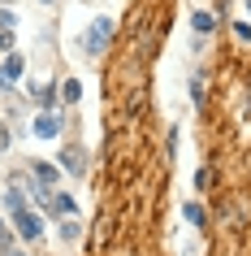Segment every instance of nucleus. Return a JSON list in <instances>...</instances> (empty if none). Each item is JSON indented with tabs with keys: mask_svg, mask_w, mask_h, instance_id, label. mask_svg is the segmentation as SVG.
<instances>
[{
	"mask_svg": "<svg viewBox=\"0 0 251 256\" xmlns=\"http://www.w3.org/2000/svg\"><path fill=\"white\" fill-rule=\"evenodd\" d=\"M247 14H251V0H247Z\"/></svg>",
	"mask_w": 251,
	"mask_h": 256,
	"instance_id": "18",
	"label": "nucleus"
},
{
	"mask_svg": "<svg viewBox=\"0 0 251 256\" xmlns=\"http://www.w3.org/2000/svg\"><path fill=\"white\" fill-rule=\"evenodd\" d=\"M0 248H9V230H4V222H0Z\"/></svg>",
	"mask_w": 251,
	"mask_h": 256,
	"instance_id": "17",
	"label": "nucleus"
},
{
	"mask_svg": "<svg viewBox=\"0 0 251 256\" xmlns=\"http://www.w3.org/2000/svg\"><path fill=\"white\" fill-rule=\"evenodd\" d=\"M61 170H69L74 178L87 174V156H82V148H74V144H69V148H61Z\"/></svg>",
	"mask_w": 251,
	"mask_h": 256,
	"instance_id": "4",
	"label": "nucleus"
},
{
	"mask_svg": "<svg viewBox=\"0 0 251 256\" xmlns=\"http://www.w3.org/2000/svg\"><path fill=\"white\" fill-rule=\"evenodd\" d=\"M191 26H195V35L204 40V35H212V30H217V18H212L208 9H195V14H191Z\"/></svg>",
	"mask_w": 251,
	"mask_h": 256,
	"instance_id": "7",
	"label": "nucleus"
},
{
	"mask_svg": "<svg viewBox=\"0 0 251 256\" xmlns=\"http://www.w3.org/2000/svg\"><path fill=\"white\" fill-rule=\"evenodd\" d=\"M186 222H191V226H204V208H199V204H186Z\"/></svg>",
	"mask_w": 251,
	"mask_h": 256,
	"instance_id": "10",
	"label": "nucleus"
},
{
	"mask_svg": "<svg viewBox=\"0 0 251 256\" xmlns=\"http://www.w3.org/2000/svg\"><path fill=\"white\" fill-rule=\"evenodd\" d=\"M22 70H26V61H22L17 52H9V56H4V66H0V87H13V82L22 78Z\"/></svg>",
	"mask_w": 251,
	"mask_h": 256,
	"instance_id": "5",
	"label": "nucleus"
},
{
	"mask_svg": "<svg viewBox=\"0 0 251 256\" xmlns=\"http://www.w3.org/2000/svg\"><path fill=\"white\" fill-rule=\"evenodd\" d=\"M78 96H82L78 78H65V82H61V100H65V104H74V100H78Z\"/></svg>",
	"mask_w": 251,
	"mask_h": 256,
	"instance_id": "9",
	"label": "nucleus"
},
{
	"mask_svg": "<svg viewBox=\"0 0 251 256\" xmlns=\"http://www.w3.org/2000/svg\"><path fill=\"white\" fill-rule=\"evenodd\" d=\"M234 35H238V40H243V44H251V26H247V22H243V18H238V22H234Z\"/></svg>",
	"mask_w": 251,
	"mask_h": 256,
	"instance_id": "12",
	"label": "nucleus"
},
{
	"mask_svg": "<svg viewBox=\"0 0 251 256\" xmlns=\"http://www.w3.org/2000/svg\"><path fill=\"white\" fill-rule=\"evenodd\" d=\"M191 96H195V104H199V100H204V82H199V74H195V78H191Z\"/></svg>",
	"mask_w": 251,
	"mask_h": 256,
	"instance_id": "14",
	"label": "nucleus"
},
{
	"mask_svg": "<svg viewBox=\"0 0 251 256\" xmlns=\"http://www.w3.org/2000/svg\"><path fill=\"white\" fill-rule=\"evenodd\" d=\"M9 148V126H0V152Z\"/></svg>",
	"mask_w": 251,
	"mask_h": 256,
	"instance_id": "16",
	"label": "nucleus"
},
{
	"mask_svg": "<svg viewBox=\"0 0 251 256\" xmlns=\"http://www.w3.org/2000/svg\"><path fill=\"white\" fill-rule=\"evenodd\" d=\"M30 130H35V139H56L61 135V113H39Z\"/></svg>",
	"mask_w": 251,
	"mask_h": 256,
	"instance_id": "3",
	"label": "nucleus"
},
{
	"mask_svg": "<svg viewBox=\"0 0 251 256\" xmlns=\"http://www.w3.org/2000/svg\"><path fill=\"white\" fill-rule=\"evenodd\" d=\"M4 208H9V217H13V230H17L22 243H39L43 239V217L26 204V196H22L17 187L4 191Z\"/></svg>",
	"mask_w": 251,
	"mask_h": 256,
	"instance_id": "1",
	"label": "nucleus"
},
{
	"mask_svg": "<svg viewBox=\"0 0 251 256\" xmlns=\"http://www.w3.org/2000/svg\"><path fill=\"white\" fill-rule=\"evenodd\" d=\"M17 26V14L13 9H0V30H13Z\"/></svg>",
	"mask_w": 251,
	"mask_h": 256,
	"instance_id": "11",
	"label": "nucleus"
},
{
	"mask_svg": "<svg viewBox=\"0 0 251 256\" xmlns=\"http://www.w3.org/2000/svg\"><path fill=\"white\" fill-rule=\"evenodd\" d=\"M113 40V18H91V26L82 30V52L87 56H100Z\"/></svg>",
	"mask_w": 251,
	"mask_h": 256,
	"instance_id": "2",
	"label": "nucleus"
},
{
	"mask_svg": "<svg viewBox=\"0 0 251 256\" xmlns=\"http://www.w3.org/2000/svg\"><path fill=\"white\" fill-rule=\"evenodd\" d=\"M48 213H61V217H78V204H74V196H52Z\"/></svg>",
	"mask_w": 251,
	"mask_h": 256,
	"instance_id": "8",
	"label": "nucleus"
},
{
	"mask_svg": "<svg viewBox=\"0 0 251 256\" xmlns=\"http://www.w3.org/2000/svg\"><path fill=\"white\" fill-rule=\"evenodd\" d=\"M0 52H13V30H0Z\"/></svg>",
	"mask_w": 251,
	"mask_h": 256,
	"instance_id": "13",
	"label": "nucleus"
},
{
	"mask_svg": "<svg viewBox=\"0 0 251 256\" xmlns=\"http://www.w3.org/2000/svg\"><path fill=\"white\" fill-rule=\"evenodd\" d=\"M30 174L39 178L43 187H56V182H61V174H56V165H48V161H30Z\"/></svg>",
	"mask_w": 251,
	"mask_h": 256,
	"instance_id": "6",
	"label": "nucleus"
},
{
	"mask_svg": "<svg viewBox=\"0 0 251 256\" xmlns=\"http://www.w3.org/2000/svg\"><path fill=\"white\" fill-rule=\"evenodd\" d=\"M0 256H26V252H22V248H13V243H9V248H0Z\"/></svg>",
	"mask_w": 251,
	"mask_h": 256,
	"instance_id": "15",
	"label": "nucleus"
}]
</instances>
